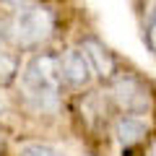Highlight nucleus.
<instances>
[{
  "label": "nucleus",
  "mask_w": 156,
  "mask_h": 156,
  "mask_svg": "<svg viewBox=\"0 0 156 156\" xmlns=\"http://www.w3.org/2000/svg\"><path fill=\"white\" fill-rule=\"evenodd\" d=\"M11 18L8 26V37L16 42L18 47H37L52 37L55 31V13L47 5H37V3H23Z\"/></svg>",
  "instance_id": "f03ea898"
},
{
  "label": "nucleus",
  "mask_w": 156,
  "mask_h": 156,
  "mask_svg": "<svg viewBox=\"0 0 156 156\" xmlns=\"http://www.w3.org/2000/svg\"><path fill=\"white\" fill-rule=\"evenodd\" d=\"M3 112H5V107H3V101H0V117H3Z\"/></svg>",
  "instance_id": "9d476101"
},
{
  "label": "nucleus",
  "mask_w": 156,
  "mask_h": 156,
  "mask_svg": "<svg viewBox=\"0 0 156 156\" xmlns=\"http://www.w3.org/2000/svg\"><path fill=\"white\" fill-rule=\"evenodd\" d=\"M57 70H60V81L65 78L70 86H86L91 81V68L78 50L62 52V57H57Z\"/></svg>",
  "instance_id": "39448f33"
},
{
  "label": "nucleus",
  "mask_w": 156,
  "mask_h": 156,
  "mask_svg": "<svg viewBox=\"0 0 156 156\" xmlns=\"http://www.w3.org/2000/svg\"><path fill=\"white\" fill-rule=\"evenodd\" d=\"M18 73V60L11 52H0V83H11Z\"/></svg>",
  "instance_id": "0eeeda50"
},
{
  "label": "nucleus",
  "mask_w": 156,
  "mask_h": 156,
  "mask_svg": "<svg viewBox=\"0 0 156 156\" xmlns=\"http://www.w3.org/2000/svg\"><path fill=\"white\" fill-rule=\"evenodd\" d=\"M3 37H8V26L3 23V18H0V39H3Z\"/></svg>",
  "instance_id": "1a4fd4ad"
},
{
  "label": "nucleus",
  "mask_w": 156,
  "mask_h": 156,
  "mask_svg": "<svg viewBox=\"0 0 156 156\" xmlns=\"http://www.w3.org/2000/svg\"><path fill=\"white\" fill-rule=\"evenodd\" d=\"M112 99H115V104L122 112H128V117L138 115V112H146L148 109V101H151L146 86L135 76H120L117 78L112 83Z\"/></svg>",
  "instance_id": "7ed1b4c3"
},
{
  "label": "nucleus",
  "mask_w": 156,
  "mask_h": 156,
  "mask_svg": "<svg viewBox=\"0 0 156 156\" xmlns=\"http://www.w3.org/2000/svg\"><path fill=\"white\" fill-rule=\"evenodd\" d=\"M0 146H3V143H0Z\"/></svg>",
  "instance_id": "9b49d317"
},
{
  "label": "nucleus",
  "mask_w": 156,
  "mask_h": 156,
  "mask_svg": "<svg viewBox=\"0 0 156 156\" xmlns=\"http://www.w3.org/2000/svg\"><path fill=\"white\" fill-rule=\"evenodd\" d=\"M78 52L86 57L91 73H96V76H101V78H112V76H115V70H117L115 55H112V52L107 50L96 37H86Z\"/></svg>",
  "instance_id": "20e7f679"
},
{
  "label": "nucleus",
  "mask_w": 156,
  "mask_h": 156,
  "mask_svg": "<svg viewBox=\"0 0 156 156\" xmlns=\"http://www.w3.org/2000/svg\"><path fill=\"white\" fill-rule=\"evenodd\" d=\"M21 86L34 112H55L60 107V70L55 55H37L21 73Z\"/></svg>",
  "instance_id": "f257e3e1"
},
{
  "label": "nucleus",
  "mask_w": 156,
  "mask_h": 156,
  "mask_svg": "<svg viewBox=\"0 0 156 156\" xmlns=\"http://www.w3.org/2000/svg\"><path fill=\"white\" fill-rule=\"evenodd\" d=\"M115 133H117V140H120L125 148H130V146L140 143V140L148 135V122H143L140 117H120Z\"/></svg>",
  "instance_id": "423d86ee"
},
{
  "label": "nucleus",
  "mask_w": 156,
  "mask_h": 156,
  "mask_svg": "<svg viewBox=\"0 0 156 156\" xmlns=\"http://www.w3.org/2000/svg\"><path fill=\"white\" fill-rule=\"evenodd\" d=\"M18 156H62V151H57L50 143H23Z\"/></svg>",
  "instance_id": "6e6552de"
}]
</instances>
